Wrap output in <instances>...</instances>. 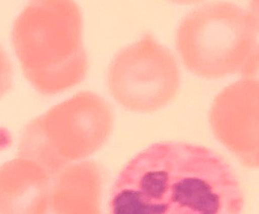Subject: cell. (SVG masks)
Returning a JSON list of instances; mask_svg holds the SVG:
<instances>
[{
  "label": "cell",
  "mask_w": 259,
  "mask_h": 214,
  "mask_svg": "<svg viewBox=\"0 0 259 214\" xmlns=\"http://www.w3.org/2000/svg\"><path fill=\"white\" fill-rule=\"evenodd\" d=\"M52 176L35 161L22 157L0 166V214H42Z\"/></svg>",
  "instance_id": "cell-8"
},
{
  "label": "cell",
  "mask_w": 259,
  "mask_h": 214,
  "mask_svg": "<svg viewBox=\"0 0 259 214\" xmlns=\"http://www.w3.org/2000/svg\"><path fill=\"white\" fill-rule=\"evenodd\" d=\"M245 196L230 162L186 141L154 143L122 167L109 214H242Z\"/></svg>",
  "instance_id": "cell-1"
},
{
  "label": "cell",
  "mask_w": 259,
  "mask_h": 214,
  "mask_svg": "<svg viewBox=\"0 0 259 214\" xmlns=\"http://www.w3.org/2000/svg\"><path fill=\"white\" fill-rule=\"evenodd\" d=\"M258 28L253 12L227 2L207 3L182 20L177 51L188 71L198 77H254L258 70Z\"/></svg>",
  "instance_id": "cell-3"
},
{
  "label": "cell",
  "mask_w": 259,
  "mask_h": 214,
  "mask_svg": "<svg viewBox=\"0 0 259 214\" xmlns=\"http://www.w3.org/2000/svg\"><path fill=\"white\" fill-rule=\"evenodd\" d=\"M258 80L243 77L213 100L209 121L213 135L250 168L258 165Z\"/></svg>",
  "instance_id": "cell-6"
},
{
  "label": "cell",
  "mask_w": 259,
  "mask_h": 214,
  "mask_svg": "<svg viewBox=\"0 0 259 214\" xmlns=\"http://www.w3.org/2000/svg\"><path fill=\"white\" fill-rule=\"evenodd\" d=\"M104 173L93 161L67 165L51 178L42 214H101Z\"/></svg>",
  "instance_id": "cell-7"
},
{
  "label": "cell",
  "mask_w": 259,
  "mask_h": 214,
  "mask_svg": "<svg viewBox=\"0 0 259 214\" xmlns=\"http://www.w3.org/2000/svg\"><path fill=\"white\" fill-rule=\"evenodd\" d=\"M107 83L112 97L124 109L149 113L175 98L180 69L172 53L145 33L116 55L109 67Z\"/></svg>",
  "instance_id": "cell-5"
},
{
  "label": "cell",
  "mask_w": 259,
  "mask_h": 214,
  "mask_svg": "<svg viewBox=\"0 0 259 214\" xmlns=\"http://www.w3.org/2000/svg\"><path fill=\"white\" fill-rule=\"evenodd\" d=\"M81 9L74 0H31L13 26L12 40L28 81L53 96L82 82L89 70Z\"/></svg>",
  "instance_id": "cell-2"
},
{
  "label": "cell",
  "mask_w": 259,
  "mask_h": 214,
  "mask_svg": "<svg viewBox=\"0 0 259 214\" xmlns=\"http://www.w3.org/2000/svg\"><path fill=\"white\" fill-rule=\"evenodd\" d=\"M13 87L12 64L2 47H0V98Z\"/></svg>",
  "instance_id": "cell-9"
},
{
  "label": "cell",
  "mask_w": 259,
  "mask_h": 214,
  "mask_svg": "<svg viewBox=\"0 0 259 214\" xmlns=\"http://www.w3.org/2000/svg\"><path fill=\"white\" fill-rule=\"evenodd\" d=\"M113 124L110 103L95 93L83 91L31 121L22 134L19 153L53 176L99 150Z\"/></svg>",
  "instance_id": "cell-4"
},
{
  "label": "cell",
  "mask_w": 259,
  "mask_h": 214,
  "mask_svg": "<svg viewBox=\"0 0 259 214\" xmlns=\"http://www.w3.org/2000/svg\"><path fill=\"white\" fill-rule=\"evenodd\" d=\"M169 1L177 3V4L191 5L200 3V2L203 1V0H169Z\"/></svg>",
  "instance_id": "cell-10"
}]
</instances>
